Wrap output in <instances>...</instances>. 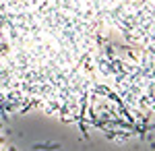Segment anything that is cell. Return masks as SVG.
<instances>
[{
	"instance_id": "6da1fadb",
	"label": "cell",
	"mask_w": 155,
	"mask_h": 151,
	"mask_svg": "<svg viewBox=\"0 0 155 151\" xmlns=\"http://www.w3.org/2000/svg\"><path fill=\"white\" fill-rule=\"evenodd\" d=\"M0 151H6V149H4V147H2V145H0Z\"/></svg>"
}]
</instances>
